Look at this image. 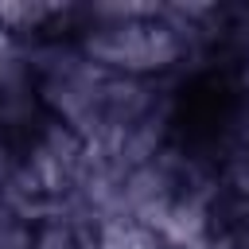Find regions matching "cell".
<instances>
[{"instance_id":"3957f363","label":"cell","mask_w":249,"mask_h":249,"mask_svg":"<svg viewBox=\"0 0 249 249\" xmlns=\"http://www.w3.org/2000/svg\"><path fill=\"white\" fill-rule=\"evenodd\" d=\"M97 249H156V233L136 222V218H109L101 226V237H97Z\"/></svg>"},{"instance_id":"277c9868","label":"cell","mask_w":249,"mask_h":249,"mask_svg":"<svg viewBox=\"0 0 249 249\" xmlns=\"http://www.w3.org/2000/svg\"><path fill=\"white\" fill-rule=\"evenodd\" d=\"M43 16H51V8H43V4H0V27L4 23H23V19H43Z\"/></svg>"},{"instance_id":"7a4b0ae2","label":"cell","mask_w":249,"mask_h":249,"mask_svg":"<svg viewBox=\"0 0 249 249\" xmlns=\"http://www.w3.org/2000/svg\"><path fill=\"white\" fill-rule=\"evenodd\" d=\"M160 230H163L171 241L195 249L198 233L206 230V206H202L198 198H179V202H171V210H167V218L160 222Z\"/></svg>"},{"instance_id":"52a82bcc","label":"cell","mask_w":249,"mask_h":249,"mask_svg":"<svg viewBox=\"0 0 249 249\" xmlns=\"http://www.w3.org/2000/svg\"><path fill=\"white\" fill-rule=\"evenodd\" d=\"M245 249H249V241H245Z\"/></svg>"},{"instance_id":"8992f818","label":"cell","mask_w":249,"mask_h":249,"mask_svg":"<svg viewBox=\"0 0 249 249\" xmlns=\"http://www.w3.org/2000/svg\"><path fill=\"white\" fill-rule=\"evenodd\" d=\"M4 58H8V35H4V27H0V70H4Z\"/></svg>"},{"instance_id":"5b68a950","label":"cell","mask_w":249,"mask_h":249,"mask_svg":"<svg viewBox=\"0 0 249 249\" xmlns=\"http://www.w3.org/2000/svg\"><path fill=\"white\" fill-rule=\"evenodd\" d=\"M35 249H78V241H74V233L70 230H43L39 233V241H35Z\"/></svg>"},{"instance_id":"6da1fadb","label":"cell","mask_w":249,"mask_h":249,"mask_svg":"<svg viewBox=\"0 0 249 249\" xmlns=\"http://www.w3.org/2000/svg\"><path fill=\"white\" fill-rule=\"evenodd\" d=\"M86 51L105 66L160 70L179 54V39H175V27L156 23V16H148V19H124V23L101 27L97 35L86 39Z\"/></svg>"}]
</instances>
